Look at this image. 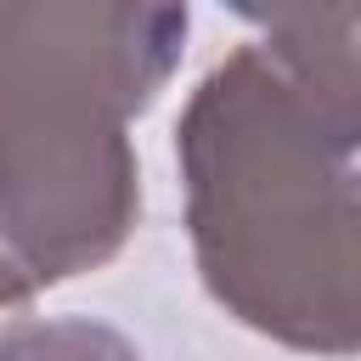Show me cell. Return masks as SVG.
Listing matches in <instances>:
<instances>
[{"label":"cell","instance_id":"obj_5","mask_svg":"<svg viewBox=\"0 0 361 361\" xmlns=\"http://www.w3.org/2000/svg\"><path fill=\"white\" fill-rule=\"evenodd\" d=\"M6 361H141L135 344L102 322H6Z\"/></svg>","mask_w":361,"mask_h":361},{"label":"cell","instance_id":"obj_6","mask_svg":"<svg viewBox=\"0 0 361 361\" xmlns=\"http://www.w3.org/2000/svg\"><path fill=\"white\" fill-rule=\"evenodd\" d=\"M39 293H45V282H39V271L28 265L23 243L11 237V226H6V214H0V316L34 305Z\"/></svg>","mask_w":361,"mask_h":361},{"label":"cell","instance_id":"obj_7","mask_svg":"<svg viewBox=\"0 0 361 361\" xmlns=\"http://www.w3.org/2000/svg\"><path fill=\"white\" fill-rule=\"evenodd\" d=\"M220 6H226V11H237L243 23H254V28H259V23L271 17V6H276V0H220Z\"/></svg>","mask_w":361,"mask_h":361},{"label":"cell","instance_id":"obj_2","mask_svg":"<svg viewBox=\"0 0 361 361\" xmlns=\"http://www.w3.org/2000/svg\"><path fill=\"white\" fill-rule=\"evenodd\" d=\"M186 28V0H0V147L141 118Z\"/></svg>","mask_w":361,"mask_h":361},{"label":"cell","instance_id":"obj_3","mask_svg":"<svg viewBox=\"0 0 361 361\" xmlns=\"http://www.w3.org/2000/svg\"><path fill=\"white\" fill-rule=\"evenodd\" d=\"M0 214L45 288L102 271L141 220V164L130 147V124L6 141Z\"/></svg>","mask_w":361,"mask_h":361},{"label":"cell","instance_id":"obj_1","mask_svg":"<svg viewBox=\"0 0 361 361\" xmlns=\"http://www.w3.org/2000/svg\"><path fill=\"white\" fill-rule=\"evenodd\" d=\"M175 164L209 299L282 350L361 355V169L259 45L197 79Z\"/></svg>","mask_w":361,"mask_h":361},{"label":"cell","instance_id":"obj_4","mask_svg":"<svg viewBox=\"0 0 361 361\" xmlns=\"http://www.w3.org/2000/svg\"><path fill=\"white\" fill-rule=\"evenodd\" d=\"M259 51L299 96L305 118L338 147L361 152V0H276L259 23Z\"/></svg>","mask_w":361,"mask_h":361}]
</instances>
